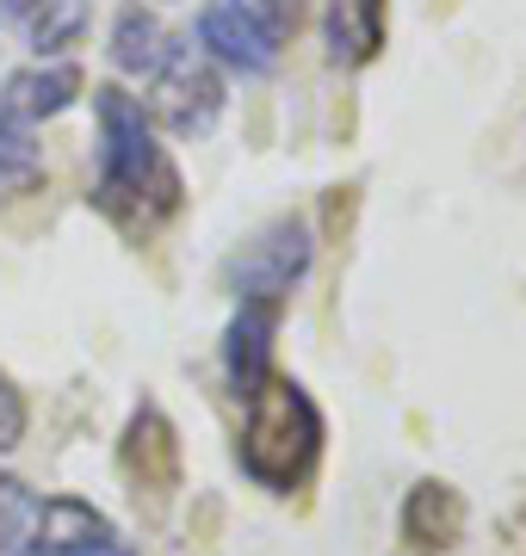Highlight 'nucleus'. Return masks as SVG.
I'll return each instance as SVG.
<instances>
[{
    "label": "nucleus",
    "mask_w": 526,
    "mask_h": 556,
    "mask_svg": "<svg viewBox=\"0 0 526 556\" xmlns=\"http://www.w3.org/2000/svg\"><path fill=\"white\" fill-rule=\"evenodd\" d=\"M93 118H100V174H93V211H100L112 229H124L130 241L155 236L174 211L186 204V179L174 167L162 142H155V124L142 112L137 93L124 87H93Z\"/></svg>",
    "instance_id": "f257e3e1"
},
{
    "label": "nucleus",
    "mask_w": 526,
    "mask_h": 556,
    "mask_svg": "<svg viewBox=\"0 0 526 556\" xmlns=\"http://www.w3.org/2000/svg\"><path fill=\"white\" fill-rule=\"evenodd\" d=\"M242 470L254 489L266 495H291V489H304L310 470H316V457H323V408L310 396L298 378H273L248 396V420H242Z\"/></svg>",
    "instance_id": "f03ea898"
},
{
    "label": "nucleus",
    "mask_w": 526,
    "mask_h": 556,
    "mask_svg": "<svg viewBox=\"0 0 526 556\" xmlns=\"http://www.w3.org/2000/svg\"><path fill=\"white\" fill-rule=\"evenodd\" d=\"M310 260H316V236H310L304 217H273L261 236H248L223 278H229V291L242 303H285L298 285H304Z\"/></svg>",
    "instance_id": "7ed1b4c3"
},
{
    "label": "nucleus",
    "mask_w": 526,
    "mask_h": 556,
    "mask_svg": "<svg viewBox=\"0 0 526 556\" xmlns=\"http://www.w3.org/2000/svg\"><path fill=\"white\" fill-rule=\"evenodd\" d=\"M155 93H149V124H167L174 137H204L211 124H217L223 112V75L211 68V56L204 50H192V43L174 38V50H167V62L155 68Z\"/></svg>",
    "instance_id": "20e7f679"
},
{
    "label": "nucleus",
    "mask_w": 526,
    "mask_h": 556,
    "mask_svg": "<svg viewBox=\"0 0 526 556\" xmlns=\"http://www.w3.org/2000/svg\"><path fill=\"white\" fill-rule=\"evenodd\" d=\"M32 551L38 556H137V544L75 495L38 501V526H32Z\"/></svg>",
    "instance_id": "39448f33"
},
{
    "label": "nucleus",
    "mask_w": 526,
    "mask_h": 556,
    "mask_svg": "<svg viewBox=\"0 0 526 556\" xmlns=\"http://www.w3.org/2000/svg\"><path fill=\"white\" fill-rule=\"evenodd\" d=\"M199 50L236 75H273L279 68V43L266 38L254 7H236V0H217L199 13Z\"/></svg>",
    "instance_id": "423d86ee"
},
{
    "label": "nucleus",
    "mask_w": 526,
    "mask_h": 556,
    "mask_svg": "<svg viewBox=\"0 0 526 556\" xmlns=\"http://www.w3.org/2000/svg\"><path fill=\"white\" fill-rule=\"evenodd\" d=\"M124 477L137 482V495H167V489H180V433H174V420L155 408V402H142L130 427H124Z\"/></svg>",
    "instance_id": "0eeeda50"
},
{
    "label": "nucleus",
    "mask_w": 526,
    "mask_h": 556,
    "mask_svg": "<svg viewBox=\"0 0 526 556\" xmlns=\"http://www.w3.org/2000/svg\"><path fill=\"white\" fill-rule=\"evenodd\" d=\"M82 68L75 62H25L13 75L0 80V112H13L20 124H43L62 118L68 105L82 100Z\"/></svg>",
    "instance_id": "6e6552de"
},
{
    "label": "nucleus",
    "mask_w": 526,
    "mask_h": 556,
    "mask_svg": "<svg viewBox=\"0 0 526 556\" xmlns=\"http://www.w3.org/2000/svg\"><path fill=\"white\" fill-rule=\"evenodd\" d=\"M273 334H279V303H242L223 334V371L242 402L273 378Z\"/></svg>",
    "instance_id": "1a4fd4ad"
},
{
    "label": "nucleus",
    "mask_w": 526,
    "mask_h": 556,
    "mask_svg": "<svg viewBox=\"0 0 526 556\" xmlns=\"http://www.w3.org/2000/svg\"><path fill=\"white\" fill-rule=\"evenodd\" d=\"M390 31V0H328L323 7V38L335 68H365L385 50Z\"/></svg>",
    "instance_id": "9d476101"
},
{
    "label": "nucleus",
    "mask_w": 526,
    "mask_h": 556,
    "mask_svg": "<svg viewBox=\"0 0 526 556\" xmlns=\"http://www.w3.org/2000/svg\"><path fill=\"white\" fill-rule=\"evenodd\" d=\"M403 538H409V551H422V556L452 551L465 538V495L452 482H434V477L415 482L403 501Z\"/></svg>",
    "instance_id": "9b49d317"
},
{
    "label": "nucleus",
    "mask_w": 526,
    "mask_h": 556,
    "mask_svg": "<svg viewBox=\"0 0 526 556\" xmlns=\"http://www.w3.org/2000/svg\"><path fill=\"white\" fill-rule=\"evenodd\" d=\"M167 50H174V38H167V25L149 13V7H118V20H112V68L118 75H155L167 62Z\"/></svg>",
    "instance_id": "f8f14e48"
},
{
    "label": "nucleus",
    "mask_w": 526,
    "mask_h": 556,
    "mask_svg": "<svg viewBox=\"0 0 526 556\" xmlns=\"http://www.w3.org/2000/svg\"><path fill=\"white\" fill-rule=\"evenodd\" d=\"M20 31H25V43L38 50V62H43V56H62L68 43L82 38V31H87V13H82V0H43L38 13L20 25Z\"/></svg>",
    "instance_id": "ddd939ff"
},
{
    "label": "nucleus",
    "mask_w": 526,
    "mask_h": 556,
    "mask_svg": "<svg viewBox=\"0 0 526 556\" xmlns=\"http://www.w3.org/2000/svg\"><path fill=\"white\" fill-rule=\"evenodd\" d=\"M38 174H43V149L32 137V124H20L13 112H0V192L32 186Z\"/></svg>",
    "instance_id": "4468645a"
},
{
    "label": "nucleus",
    "mask_w": 526,
    "mask_h": 556,
    "mask_svg": "<svg viewBox=\"0 0 526 556\" xmlns=\"http://www.w3.org/2000/svg\"><path fill=\"white\" fill-rule=\"evenodd\" d=\"M32 526H38V495H32L20 477L0 470V556L25 551V544H32Z\"/></svg>",
    "instance_id": "2eb2a0df"
},
{
    "label": "nucleus",
    "mask_w": 526,
    "mask_h": 556,
    "mask_svg": "<svg viewBox=\"0 0 526 556\" xmlns=\"http://www.w3.org/2000/svg\"><path fill=\"white\" fill-rule=\"evenodd\" d=\"M25 420H32V408H25V390L7 371H0V452H13L25 439Z\"/></svg>",
    "instance_id": "dca6fc26"
},
{
    "label": "nucleus",
    "mask_w": 526,
    "mask_h": 556,
    "mask_svg": "<svg viewBox=\"0 0 526 556\" xmlns=\"http://www.w3.org/2000/svg\"><path fill=\"white\" fill-rule=\"evenodd\" d=\"M248 7H254V20L266 25V38L279 43V50H285V38L298 31V20H304V0H248Z\"/></svg>",
    "instance_id": "f3484780"
},
{
    "label": "nucleus",
    "mask_w": 526,
    "mask_h": 556,
    "mask_svg": "<svg viewBox=\"0 0 526 556\" xmlns=\"http://www.w3.org/2000/svg\"><path fill=\"white\" fill-rule=\"evenodd\" d=\"M38 7H43V0H0V25H25Z\"/></svg>",
    "instance_id": "a211bd4d"
},
{
    "label": "nucleus",
    "mask_w": 526,
    "mask_h": 556,
    "mask_svg": "<svg viewBox=\"0 0 526 556\" xmlns=\"http://www.w3.org/2000/svg\"><path fill=\"white\" fill-rule=\"evenodd\" d=\"M236 7H242V0H236Z\"/></svg>",
    "instance_id": "6ab92c4d"
}]
</instances>
